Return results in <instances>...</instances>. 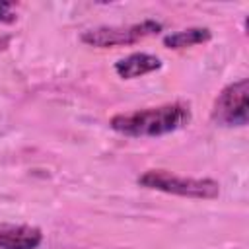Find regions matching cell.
<instances>
[{
	"mask_svg": "<svg viewBox=\"0 0 249 249\" xmlns=\"http://www.w3.org/2000/svg\"><path fill=\"white\" fill-rule=\"evenodd\" d=\"M191 109L183 101L165 103L160 107L140 109L134 113H121L111 119V128L126 136H161L175 132L189 124Z\"/></svg>",
	"mask_w": 249,
	"mask_h": 249,
	"instance_id": "1",
	"label": "cell"
},
{
	"mask_svg": "<svg viewBox=\"0 0 249 249\" xmlns=\"http://www.w3.org/2000/svg\"><path fill=\"white\" fill-rule=\"evenodd\" d=\"M138 185L185 198H216L220 195V183L214 179L179 177L165 169H148L138 177Z\"/></svg>",
	"mask_w": 249,
	"mask_h": 249,
	"instance_id": "2",
	"label": "cell"
},
{
	"mask_svg": "<svg viewBox=\"0 0 249 249\" xmlns=\"http://www.w3.org/2000/svg\"><path fill=\"white\" fill-rule=\"evenodd\" d=\"M212 121L220 126H245L249 121V80L226 86L212 107Z\"/></svg>",
	"mask_w": 249,
	"mask_h": 249,
	"instance_id": "3",
	"label": "cell"
},
{
	"mask_svg": "<svg viewBox=\"0 0 249 249\" xmlns=\"http://www.w3.org/2000/svg\"><path fill=\"white\" fill-rule=\"evenodd\" d=\"M161 31V23L154 19H144L140 23L132 25H105L88 29L82 33V41L91 47L107 49V47H121V45H132L148 35H156Z\"/></svg>",
	"mask_w": 249,
	"mask_h": 249,
	"instance_id": "4",
	"label": "cell"
},
{
	"mask_svg": "<svg viewBox=\"0 0 249 249\" xmlns=\"http://www.w3.org/2000/svg\"><path fill=\"white\" fill-rule=\"evenodd\" d=\"M43 241V231L27 224L0 222V249H37Z\"/></svg>",
	"mask_w": 249,
	"mask_h": 249,
	"instance_id": "5",
	"label": "cell"
},
{
	"mask_svg": "<svg viewBox=\"0 0 249 249\" xmlns=\"http://www.w3.org/2000/svg\"><path fill=\"white\" fill-rule=\"evenodd\" d=\"M160 66H161V60L158 56L148 54V53H132L115 62V72L124 80H132V78L150 74L158 70Z\"/></svg>",
	"mask_w": 249,
	"mask_h": 249,
	"instance_id": "6",
	"label": "cell"
},
{
	"mask_svg": "<svg viewBox=\"0 0 249 249\" xmlns=\"http://www.w3.org/2000/svg\"><path fill=\"white\" fill-rule=\"evenodd\" d=\"M212 39V33L208 27H189L183 31H175L171 35L163 37V45L167 49H187L193 45H200Z\"/></svg>",
	"mask_w": 249,
	"mask_h": 249,
	"instance_id": "7",
	"label": "cell"
},
{
	"mask_svg": "<svg viewBox=\"0 0 249 249\" xmlns=\"http://www.w3.org/2000/svg\"><path fill=\"white\" fill-rule=\"evenodd\" d=\"M0 21H2V23H12V21H16L14 4L8 2V0H0Z\"/></svg>",
	"mask_w": 249,
	"mask_h": 249,
	"instance_id": "8",
	"label": "cell"
}]
</instances>
